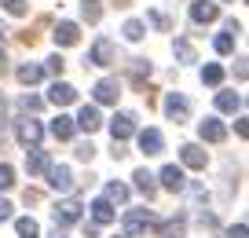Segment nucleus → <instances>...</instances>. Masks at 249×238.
I'll list each match as a JSON object with an SVG mask.
<instances>
[{
  "label": "nucleus",
  "mask_w": 249,
  "mask_h": 238,
  "mask_svg": "<svg viewBox=\"0 0 249 238\" xmlns=\"http://www.w3.org/2000/svg\"><path fill=\"white\" fill-rule=\"evenodd\" d=\"M147 227H150V209H128V213L121 216V231H124V238L143 235Z\"/></svg>",
  "instance_id": "f257e3e1"
},
{
  "label": "nucleus",
  "mask_w": 249,
  "mask_h": 238,
  "mask_svg": "<svg viewBox=\"0 0 249 238\" xmlns=\"http://www.w3.org/2000/svg\"><path fill=\"white\" fill-rule=\"evenodd\" d=\"M165 114H169V121L183 125L187 117H191V99H187L183 92H169L165 95Z\"/></svg>",
  "instance_id": "f03ea898"
},
{
  "label": "nucleus",
  "mask_w": 249,
  "mask_h": 238,
  "mask_svg": "<svg viewBox=\"0 0 249 238\" xmlns=\"http://www.w3.org/2000/svg\"><path fill=\"white\" fill-rule=\"evenodd\" d=\"M52 216H55V227H73V223L81 220V201L77 198L59 201V205L52 209Z\"/></svg>",
  "instance_id": "7ed1b4c3"
},
{
  "label": "nucleus",
  "mask_w": 249,
  "mask_h": 238,
  "mask_svg": "<svg viewBox=\"0 0 249 238\" xmlns=\"http://www.w3.org/2000/svg\"><path fill=\"white\" fill-rule=\"evenodd\" d=\"M110 136H114V143H124L128 136H136V117L132 114H114L110 117Z\"/></svg>",
  "instance_id": "20e7f679"
},
{
  "label": "nucleus",
  "mask_w": 249,
  "mask_h": 238,
  "mask_svg": "<svg viewBox=\"0 0 249 238\" xmlns=\"http://www.w3.org/2000/svg\"><path fill=\"white\" fill-rule=\"evenodd\" d=\"M179 162L187 165V169H205V162H209V154L202 150L198 143H183L179 146Z\"/></svg>",
  "instance_id": "39448f33"
},
{
  "label": "nucleus",
  "mask_w": 249,
  "mask_h": 238,
  "mask_svg": "<svg viewBox=\"0 0 249 238\" xmlns=\"http://www.w3.org/2000/svg\"><path fill=\"white\" fill-rule=\"evenodd\" d=\"M114 40H107V37H99L92 44V55H88V62H92V66H110V62H114Z\"/></svg>",
  "instance_id": "423d86ee"
},
{
  "label": "nucleus",
  "mask_w": 249,
  "mask_h": 238,
  "mask_svg": "<svg viewBox=\"0 0 249 238\" xmlns=\"http://www.w3.org/2000/svg\"><path fill=\"white\" fill-rule=\"evenodd\" d=\"M40 136H44V128H40V121H33V117H26V121H18V143L22 146H37Z\"/></svg>",
  "instance_id": "0eeeda50"
},
{
  "label": "nucleus",
  "mask_w": 249,
  "mask_h": 238,
  "mask_svg": "<svg viewBox=\"0 0 249 238\" xmlns=\"http://www.w3.org/2000/svg\"><path fill=\"white\" fill-rule=\"evenodd\" d=\"M26 169H30V176H44V172L52 169V154L40 150V146H33V150L26 154Z\"/></svg>",
  "instance_id": "6e6552de"
},
{
  "label": "nucleus",
  "mask_w": 249,
  "mask_h": 238,
  "mask_svg": "<svg viewBox=\"0 0 249 238\" xmlns=\"http://www.w3.org/2000/svg\"><path fill=\"white\" fill-rule=\"evenodd\" d=\"M48 183H52L55 191L70 194V191H73V172L66 169V165H52V169H48Z\"/></svg>",
  "instance_id": "1a4fd4ad"
},
{
  "label": "nucleus",
  "mask_w": 249,
  "mask_h": 238,
  "mask_svg": "<svg viewBox=\"0 0 249 238\" xmlns=\"http://www.w3.org/2000/svg\"><path fill=\"white\" fill-rule=\"evenodd\" d=\"M198 136H202L205 143H224L227 128H224V121H216V117H205V121L198 125Z\"/></svg>",
  "instance_id": "9d476101"
},
{
  "label": "nucleus",
  "mask_w": 249,
  "mask_h": 238,
  "mask_svg": "<svg viewBox=\"0 0 249 238\" xmlns=\"http://www.w3.org/2000/svg\"><path fill=\"white\" fill-rule=\"evenodd\" d=\"M158 180H161V187H165V191H172V194H179V191L187 187V176H183V169H176V165H165V169H161V176H158Z\"/></svg>",
  "instance_id": "9b49d317"
},
{
  "label": "nucleus",
  "mask_w": 249,
  "mask_h": 238,
  "mask_svg": "<svg viewBox=\"0 0 249 238\" xmlns=\"http://www.w3.org/2000/svg\"><path fill=\"white\" fill-rule=\"evenodd\" d=\"M140 150L147 154V158L161 154V150H165V139H161V132H158V128H143V132H140Z\"/></svg>",
  "instance_id": "f8f14e48"
},
{
  "label": "nucleus",
  "mask_w": 249,
  "mask_h": 238,
  "mask_svg": "<svg viewBox=\"0 0 249 238\" xmlns=\"http://www.w3.org/2000/svg\"><path fill=\"white\" fill-rule=\"evenodd\" d=\"M48 99H52L55 107H70V103H77V88L66 85V81H55L52 92H48Z\"/></svg>",
  "instance_id": "ddd939ff"
},
{
  "label": "nucleus",
  "mask_w": 249,
  "mask_h": 238,
  "mask_svg": "<svg viewBox=\"0 0 249 238\" xmlns=\"http://www.w3.org/2000/svg\"><path fill=\"white\" fill-rule=\"evenodd\" d=\"M52 37H55V44H59V48H73L81 40V30H77V22H59Z\"/></svg>",
  "instance_id": "4468645a"
},
{
  "label": "nucleus",
  "mask_w": 249,
  "mask_h": 238,
  "mask_svg": "<svg viewBox=\"0 0 249 238\" xmlns=\"http://www.w3.org/2000/svg\"><path fill=\"white\" fill-rule=\"evenodd\" d=\"M191 18H195V22H216L220 8L213 0H195V4H191Z\"/></svg>",
  "instance_id": "2eb2a0df"
},
{
  "label": "nucleus",
  "mask_w": 249,
  "mask_h": 238,
  "mask_svg": "<svg viewBox=\"0 0 249 238\" xmlns=\"http://www.w3.org/2000/svg\"><path fill=\"white\" fill-rule=\"evenodd\" d=\"M121 95V85H117L114 77H103L99 85H95V103H117Z\"/></svg>",
  "instance_id": "dca6fc26"
},
{
  "label": "nucleus",
  "mask_w": 249,
  "mask_h": 238,
  "mask_svg": "<svg viewBox=\"0 0 249 238\" xmlns=\"http://www.w3.org/2000/svg\"><path fill=\"white\" fill-rule=\"evenodd\" d=\"M73 125H77V128H85V132H95V128L103 125V117H99V107H88V103H85Z\"/></svg>",
  "instance_id": "f3484780"
},
{
  "label": "nucleus",
  "mask_w": 249,
  "mask_h": 238,
  "mask_svg": "<svg viewBox=\"0 0 249 238\" xmlns=\"http://www.w3.org/2000/svg\"><path fill=\"white\" fill-rule=\"evenodd\" d=\"M132 180H136V191H140V194H143L147 201H150V198L158 194V183H154V176H150L147 169H136V176H132Z\"/></svg>",
  "instance_id": "a211bd4d"
},
{
  "label": "nucleus",
  "mask_w": 249,
  "mask_h": 238,
  "mask_svg": "<svg viewBox=\"0 0 249 238\" xmlns=\"http://www.w3.org/2000/svg\"><path fill=\"white\" fill-rule=\"evenodd\" d=\"M114 205H110L107 198H99V201H92V220H95V227H103V223H114Z\"/></svg>",
  "instance_id": "6ab92c4d"
},
{
  "label": "nucleus",
  "mask_w": 249,
  "mask_h": 238,
  "mask_svg": "<svg viewBox=\"0 0 249 238\" xmlns=\"http://www.w3.org/2000/svg\"><path fill=\"white\" fill-rule=\"evenodd\" d=\"M73 132H77V125H73V117H66V114H59L52 121V136L55 139H73Z\"/></svg>",
  "instance_id": "aec40b11"
},
{
  "label": "nucleus",
  "mask_w": 249,
  "mask_h": 238,
  "mask_svg": "<svg viewBox=\"0 0 249 238\" xmlns=\"http://www.w3.org/2000/svg\"><path fill=\"white\" fill-rule=\"evenodd\" d=\"M15 77H18V81H22V85H37L40 77H44V66H37V62H22Z\"/></svg>",
  "instance_id": "412c9836"
},
{
  "label": "nucleus",
  "mask_w": 249,
  "mask_h": 238,
  "mask_svg": "<svg viewBox=\"0 0 249 238\" xmlns=\"http://www.w3.org/2000/svg\"><path fill=\"white\" fill-rule=\"evenodd\" d=\"M216 107L224 114H234V110H242V95L238 92H216Z\"/></svg>",
  "instance_id": "4be33fe9"
},
{
  "label": "nucleus",
  "mask_w": 249,
  "mask_h": 238,
  "mask_svg": "<svg viewBox=\"0 0 249 238\" xmlns=\"http://www.w3.org/2000/svg\"><path fill=\"white\" fill-rule=\"evenodd\" d=\"M15 231H18V238H40V223L33 220V216H22V220H15Z\"/></svg>",
  "instance_id": "5701e85b"
},
{
  "label": "nucleus",
  "mask_w": 249,
  "mask_h": 238,
  "mask_svg": "<svg viewBox=\"0 0 249 238\" xmlns=\"http://www.w3.org/2000/svg\"><path fill=\"white\" fill-rule=\"evenodd\" d=\"M81 18H85V22H99V18H103L99 0H81Z\"/></svg>",
  "instance_id": "b1692460"
},
{
  "label": "nucleus",
  "mask_w": 249,
  "mask_h": 238,
  "mask_svg": "<svg viewBox=\"0 0 249 238\" xmlns=\"http://www.w3.org/2000/svg\"><path fill=\"white\" fill-rule=\"evenodd\" d=\"M107 201H110V205H114V201H117V205H124V201H128V187L114 180V183L107 187Z\"/></svg>",
  "instance_id": "393cba45"
},
{
  "label": "nucleus",
  "mask_w": 249,
  "mask_h": 238,
  "mask_svg": "<svg viewBox=\"0 0 249 238\" xmlns=\"http://www.w3.org/2000/svg\"><path fill=\"white\" fill-rule=\"evenodd\" d=\"M213 48H216L220 55H231V52H234V30H224L216 40H213Z\"/></svg>",
  "instance_id": "a878e982"
},
{
  "label": "nucleus",
  "mask_w": 249,
  "mask_h": 238,
  "mask_svg": "<svg viewBox=\"0 0 249 238\" xmlns=\"http://www.w3.org/2000/svg\"><path fill=\"white\" fill-rule=\"evenodd\" d=\"M187 235V223L183 220H165L161 223V238H183Z\"/></svg>",
  "instance_id": "bb28decb"
},
{
  "label": "nucleus",
  "mask_w": 249,
  "mask_h": 238,
  "mask_svg": "<svg viewBox=\"0 0 249 238\" xmlns=\"http://www.w3.org/2000/svg\"><path fill=\"white\" fill-rule=\"evenodd\" d=\"M176 59H179V62H195V59H198L195 44H191V40H183V37H179V40H176Z\"/></svg>",
  "instance_id": "cd10ccee"
},
{
  "label": "nucleus",
  "mask_w": 249,
  "mask_h": 238,
  "mask_svg": "<svg viewBox=\"0 0 249 238\" xmlns=\"http://www.w3.org/2000/svg\"><path fill=\"white\" fill-rule=\"evenodd\" d=\"M202 81H205V85H213V88H216L220 81H224V66H216V62H209V66L202 70Z\"/></svg>",
  "instance_id": "c85d7f7f"
},
{
  "label": "nucleus",
  "mask_w": 249,
  "mask_h": 238,
  "mask_svg": "<svg viewBox=\"0 0 249 238\" xmlns=\"http://www.w3.org/2000/svg\"><path fill=\"white\" fill-rule=\"evenodd\" d=\"M121 33H124V37H128V40H143V33H147V26H143L140 18H128Z\"/></svg>",
  "instance_id": "c756f323"
},
{
  "label": "nucleus",
  "mask_w": 249,
  "mask_h": 238,
  "mask_svg": "<svg viewBox=\"0 0 249 238\" xmlns=\"http://www.w3.org/2000/svg\"><path fill=\"white\" fill-rule=\"evenodd\" d=\"M11 187H15V169L0 165V191H11Z\"/></svg>",
  "instance_id": "7c9ffc66"
},
{
  "label": "nucleus",
  "mask_w": 249,
  "mask_h": 238,
  "mask_svg": "<svg viewBox=\"0 0 249 238\" xmlns=\"http://www.w3.org/2000/svg\"><path fill=\"white\" fill-rule=\"evenodd\" d=\"M8 15H26V0H0Z\"/></svg>",
  "instance_id": "2f4dec72"
},
{
  "label": "nucleus",
  "mask_w": 249,
  "mask_h": 238,
  "mask_svg": "<svg viewBox=\"0 0 249 238\" xmlns=\"http://www.w3.org/2000/svg\"><path fill=\"white\" fill-rule=\"evenodd\" d=\"M73 154H77V162H92L95 146H92V143H81V146H77V150H73Z\"/></svg>",
  "instance_id": "473e14b6"
},
{
  "label": "nucleus",
  "mask_w": 249,
  "mask_h": 238,
  "mask_svg": "<svg viewBox=\"0 0 249 238\" xmlns=\"http://www.w3.org/2000/svg\"><path fill=\"white\" fill-rule=\"evenodd\" d=\"M62 66H66V62H62V55H52V59H48V73L62 77Z\"/></svg>",
  "instance_id": "72a5a7b5"
},
{
  "label": "nucleus",
  "mask_w": 249,
  "mask_h": 238,
  "mask_svg": "<svg viewBox=\"0 0 249 238\" xmlns=\"http://www.w3.org/2000/svg\"><path fill=\"white\" fill-rule=\"evenodd\" d=\"M150 22H154L158 30H172V22H169V18L161 15V11H150Z\"/></svg>",
  "instance_id": "f704fd0d"
},
{
  "label": "nucleus",
  "mask_w": 249,
  "mask_h": 238,
  "mask_svg": "<svg viewBox=\"0 0 249 238\" xmlns=\"http://www.w3.org/2000/svg\"><path fill=\"white\" fill-rule=\"evenodd\" d=\"M18 107H22V110H40V99H37V95H22Z\"/></svg>",
  "instance_id": "c9c22d12"
},
{
  "label": "nucleus",
  "mask_w": 249,
  "mask_h": 238,
  "mask_svg": "<svg viewBox=\"0 0 249 238\" xmlns=\"http://www.w3.org/2000/svg\"><path fill=\"white\" fill-rule=\"evenodd\" d=\"M22 198H26V205H37V201H40V191H33V187H26V194H22Z\"/></svg>",
  "instance_id": "e433bc0d"
},
{
  "label": "nucleus",
  "mask_w": 249,
  "mask_h": 238,
  "mask_svg": "<svg viewBox=\"0 0 249 238\" xmlns=\"http://www.w3.org/2000/svg\"><path fill=\"white\" fill-rule=\"evenodd\" d=\"M246 235H249V231H246V223H234V227L227 231V238H246Z\"/></svg>",
  "instance_id": "4c0bfd02"
},
{
  "label": "nucleus",
  "mask_w": 249,
  "mask_h": 238,
  "mask_svg": "<svg viewBox=\"0 0 249 238\" xmlns=\"http://www.w3.org/2000/svg\"><path fill=\"white\" fill-rule=\"evenodd\" d=\"M8 216H11V201L0 198V220H8Z\"/></svg>",
  "instance_id": "58836bf2"
},
{
  "label": "nucleus",
  "mask_w": 249,
  "mask_h": 238,
  "mask_svg": "<svg viewBox=\"0 0 249 238\" xmlns=\"http://www.w3.org/2000/svg\"><path fill=\"white\" fill-rule=\"evenodd\" d=\"M234 132H238V136H242V139H246V136H249V125H246V117H238V125H234Z\"/></svg>",
  "instance_id": "ea45409f"
},
{
  "label": "nucleus",
  "mask_w": 249,
  "mask_h": 238,
  "mask_svg": "<svg viewBox=\"0 0 249 238\" xmlns=\"http://www.w3.org/2000/svg\"><path fill=\"white\" fill-rule=\"evenodd\" d=\"M234 77H238V81H246V59H238V66H234Z\"/></svg>",
  "instance_id": "a19ab883"
},
{
  "label": "nucleus",
  "mask_w": 249,
  "mask_h": 238,
  "mask_svg": "<svg viewBox=\"0 0 249 238\" xmlns=\"http://www.w3.org/2000/svg\"><path fill=\"white\" fill-rule=\"evenodd\" d=\"M85 238H99V227H95V223H88V227H85Z\"/></svg>",
  "instance_id": "79ce46f5"
},
{
  "label": "nucleus",
  "mask_w": 249,
  "mask_h": 238,
  "mask_svg": "<svg viewBox=\"0 0 249 238\" xmlns=\"http://www.w3.org/2000/svg\"><path fill=\"white\" fill-rule=\"evenodd\" d=\"M4 110H8V99H4V95H0V114H4Z\"/></svg>",
  "instance_id": "37998d69"
},
{
  "label": "nucleus",
  "mask_w": 249,
  "mask_h": 238,
  "mask_svg": "<svg viewBox=\"0 0 249 238\" xmlns=\"http://www.w3.org/2000/svg\"><path fill=\"white\" fill-rule=\"evenodd\" d=\"M0 62H4V40H0Z\"/></svg>",
  "instance_id": "c03bdc74"
},
{
  "label": "nucleus",
  "mask_w": 249,
  "mask_h": 238,
  "mask_svg": "<svg viewBox=\"0 0 249 238\" xmlns=\"http://www.w3.org/2000/svg\"><path fill=\"white\" fill-rule=\"evenodd\" d=\"M124 4H128V0H121V8H124Z\"/></svg>",
  "instance_id": "a18cd8bd"
},
{
  "label": "nucleus",
  "mask_w": 249,
  "mask_h": 238,
  "mask_svg": "<svg viewBox=\"0 0 249 238\" xmlns=\"http://www.w3.org/2000/svg\"><path fill=\"white\" fill-rule=\"evenodd\" d=\"M55 238H62V235H59V231H55Z\"/></svg>",
  "instance_id": "49530a36"
}]
</instances>
